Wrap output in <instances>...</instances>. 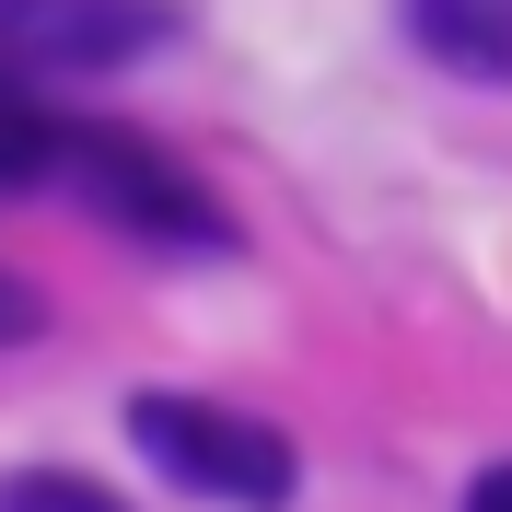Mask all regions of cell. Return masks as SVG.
I'll return each instance as SVG.
<instances>
[{
  "label": "cell",
  "instance_id": "6da1fadb",
  "mask_svg": "<svg viewBox=\"0 0 512 512\" xmlns=\"http://www.w3.org/2000/svg\"><path fill=\"white\" fill-rule=\"evenodd\" d=\"M128 443L152 454L175 489L233 512H280L291 501V443L245 408H210V396H128Z\"/></svg>",
  "mask_w": 512,
  "mask_h": 512
},
{
  "label": "cell",
  "instance_id": "7a4b0ae2",
  "mask_svg": "<svg viewBox=\"0 0 512 512\" xmlns=\"http://www.w3.org/2000/svg\"><path fill=\"white\" fill-rule=\"evenodd\" d=\"M59 187H82V210H105L117 233H152V245H222V210L128 128H70Z\"/></svg>",
  "mask_w": 512,
  "mask_h": 512
},
{
  "label": "cell",
  "instance_id": "3957f363",
  "mask_svg": "<svg viewBox=\"0 0 512 512\" xmlns=\"http://www.w3.org/2000/svg\"><path fill=\"white\" fill-rule=\"evenodd\" d=\"M0 47L35 70H128L163 47V0H0Z\"/></svg>",
  "mask_w": 512,
  "mask_h": 512
},
{
  "label": "cell",
  "instance_id": "277c9868",
  "mask_svg": "<svg viewBox=\"0 0 512 512\" xmlns=\"http://www.w3.org/2000/svg\"><path fill=\"white\" fill-rule=\"evenodd\" d=\"M59 163H70V117H47V105L0 70V198L35 187V175H59Z\"/></svg>",
  "mask_w": 512,
  "mask_h": 512
},
{
  "label": "cell",
  "instance_id": "5b68a950",
  "mask_svg": "<svg viewBox=\"0 0 512 512\" xmlns=\"http://www.w3.org/2000/svg\"><path fill=\"white\" fill-rule=\"evenodd\" d=\"M454 70H512V0H408Z\"/></svg>",
  "mask_w": 512,
  "mask_h": 512
},
{
  "label": "cell",
  "instance_id": "8992f818",
  "mask_svg": "<svg viewBox=\"0 0 512 512\" xmlns=\"http://www.w3.org/2000/svg\"><path fill=\"white\" fill-rule=\"evenodd\" d=\"M0 512H128V501H105L94 478H59V466H24V478H0Z\"/></svg>",
  "mask_w": 512,
  "mask_h": 512
},
{
  "label": "cell",
  "instance_id": "52a82bcc",
  "mask_svg": "<svg viewBox=\"0 0 512 512\" xmlns=\"http://www.w3.org/2000/svg\"><path fill=\"white\" fill-rule=\"evenodd\" d=\"M35 326H47V303H35V291L12 280V268H0V350H24Z\"/></svg>",
  "mask_w": 512,
  "mask_h": 512
},
{
  "label": "cell",
  "instance_id": "ba28073f",
  "mask_svg": "<svg viewBox=\"0 0 512 512\" xmlns=\"http://www.w3.org/2000/svg\"><path fill=\"white\" fill-rule=\"evenodd\" d=\"M466 512H512V466H489V478L466 489Z\"/></svg>",
  "mask_w": 512,
  "mask_h": 512
}]
</instances>
